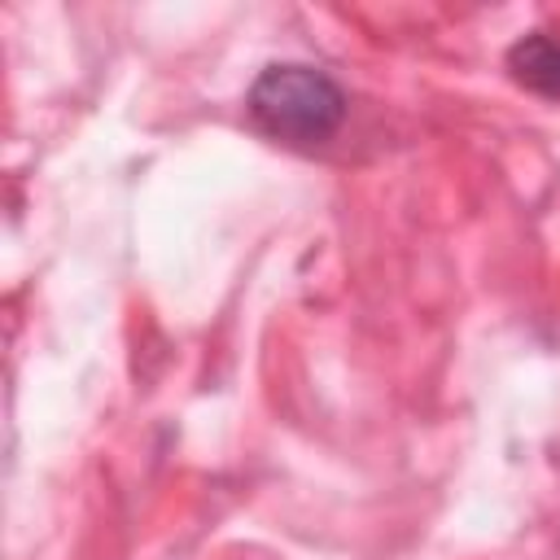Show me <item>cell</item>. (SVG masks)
Masks as SVG:
<instances>
[{
  "label": "cell",
  "instance_id": "6da1fadb",
  "mask_svg": "<svg viewBox=\"0 0 560 560\" xmlns=\"http://www.w3.org/2000/svg\"><path fill=\"white\" fill-rule=\"evenodd\" d=\"M249 118L284 144H319L346 118V92L315 66H267L249 88Z\"/></svg>",
  "mask_w": 560,
  "mask_h": 560
},
{
  "label": "cell",
  "instance_id": "7a4b0ae2",
  "mask_svg": "<svg viewBox=\"0 0 560 560\" xmlns=\"http://www.w3.org/2000/svg\"><path fill=\"white\" fill-rule=\"evenodd\" d=\"M508 70L516 83H525L542 96H560V39H551L542 31L521 35L508 48Z\"/></svg>",
  "mask_w": 560,
  "mask_h": 560
}]
</instances>
